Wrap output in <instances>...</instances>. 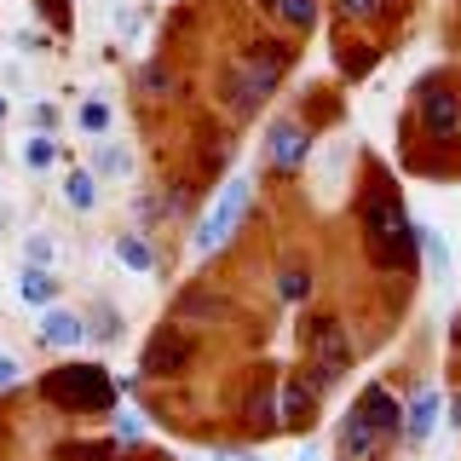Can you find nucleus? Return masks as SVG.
Masks as SVG:
<instances>
[{"label": "nucleus", "mask_w": 461, "mask_h": 461, "mask_svg": "<svg viewBox=\"0 0 461 461\" xmlns=\"http://www.w3.org/2000/svg\"><path fill=\"white\" fill-rule=\"evenodd\" d=\"M357 242L364 259L381 277L410 283L421 271V225L410 220V202H403L398 173L381 156H364V185H357Z\"/></svg>", "instance_id": "nucleus-1"}, {"label": "nucleus", "mask_w": 461, "mask_h": 461, "mask_svg": "<svg viewBox=\"0 0 461 461\" xmlns=\"http://www.w3.org/2000/svg\"><path fill=\"white\" fill-rule=\"evenodd\" d=\"M294 64H300V41L277 35V29L249 35L242 47H230L220 58V69H213V104L225 110L230 127H249V122H259V110L283 93V81L294 76Z\"/></svg>", "instance_id": "nucleus-2"}, {"label": "nucleus", "mask_w": 461, "mask_h": 461, "mask_svg": "<svg viewBox=\"0 0 461 461\" xmlns=\"http://www.w3.org/2000/svg\"><path fill=\"white\" fill-rule=\"evenodd\" d=\"M410 144H461V69L438 64L410 86V104L398 115V150Z\"/></svg>", "instance_id": "nucleus-3"}, {"label": "nucleus", "mask_w": 461, "mask_h": 461, "mask_svg": "<svg viewBox=\"0 0 461 461\" xmlns=\"http://www.w3.org/2000/svg\"><path fill=\"white\" fill-rule=\"evenodd\" d=\"M300 357H306L300 375L329 398L357 364V340H352V329H346V317L340 312H306L300 317Z\"/></svg>", "instance_id": "nucleus-4"}, {"label": "nucleus", "mask_w": 461, "mask_h": 461, "mask_svg": "<svg viewBox=\"0 0 461 461\" xmlns=\"http://www.w3.org/2000/svg\"><path fill=\"white\" fill-rule=\"evenodd\" d=\"M254 185H259V173H225V179L213 185V196L202 202V213L191 225V254L196 259H213L237 242V230L249 225V213H254Z\"/></svg>", "instance_id": "nucleus-5"}, {"label": "nucleus", "mask_w": 461, "mask_h": 461, "mask_svg": "<svg viewBox=\"0 0 461 461\" xmlns=\"http://www.w3.org/2000/svg\"><path fill=\"white\" fill-rule=\"evenodd\" d=\"M41 398H47L52 410H64V415H110L115 403H122V386H115V375L104 364L69 357V364L41 375Z\"/></svg>", "instance_id": "nucleus-6"}, {"label": "nucleus", "mask_w": 461, "mask_h": 461, "mask_svg": "<svg viewBox=\"0 0 461 461\" xmlns=\"http://www.w3.org/2000/svg\"><path fill=\"white\" fill-rule=\"evenodd\" d=\"M312 150H317V127L300 110H283L259 127V173L266 179H300L312 167Z\"/></svg>", "instance_id": "nucleus-7"}, {"label": "nucleus", "mask_w": 461, "mask_h": 461, "mask_svg": "<svg viewBox=\"0 0 461 461\" xmlns=\"http://www.w3.org/2000/svg\"><path fill=\"white\" fill-rule=\"evenodd\" d=\"M202 357V335L185 323H162L139 352V381H185Z\"/></svg>", "instance_id": "nucleus-8"}, {"label": "nucleus", "mask_w": 461, "mask_h": 461, "mask_svg": "<svg viewBox=\"0 0 461 461\" xmlns=\"http://www.w3.org/2000/svg\"><path fill=\"white\" fill-rule=\"evenodd\" d=\"M277 386H283V375L271 369V364H259L249 375V386H242V398H237V427L249 432V438H277V432H283Z\"/></svg>", "instance_id": "nucleus-9"}, {"label": "nucleus", "mask_w": 461, "mask_h": 461, "mask_svg": "<svg viewBox=\"0 0 461 461\" xmlns=\"http://www.w3.org/2000/svg\"><path fill=\"white\" fill-rule=\"evenodd\" d=\"M410 6L415 0H329L340 29H357V35H375V41H386L398 23H410Z\"/></svg>", "instance_id": "nucleus-10"}, {"label": "nucleus", "mask_w": 461, "mask_h": 461, "mask_svg": "<svg viewBox=\"0 0 461 461\" xmlns=\"http://www.w3.org/2000/svg\"><path fill=\"white\" fill-rule=\"evenodd\" d=\"M352 410L364 415V427L386 444V450H398V444H403V398L386 381H364V386H357V398H352Z\"/></svg>", "instance_id": "nucleus-11"}, {"label": "nucleus", "mask_w": 461, "mask_h": 461, "mask_svg": "<svg viewBox=\"0 0 461 461\" xmlns=\"http://www.w3.org/2000/svg\"><path fill=\"white\" fill-rule=\"evenodd\" d=\"M230 317V294L225 288H208V283H185L179 288V300H173V312H167V323H185V329H213V323H225Z\"/></svg>", "instance_id": "nucleus-12"}, {"label": "nucleus", "mask_w": 461, "mask_h": 461, "mask_svg": "<svg viewBox=\"0 0 461 461\" xmlns=\"http://www.w3.org/2000/svg\"><path fill=\"white\" fill-rule=\"evenodd\" d=\"M335 76L340 81H364L381 69V58H386V41H375V35H357V29H340L335 23Z\"/></svg>", "instance_id": "nucleus-13"}, {"label": "nucleus", "mask_w": 461, "mask_h": 461, "mask_svg": "<svg viewBox=\"0 0 461 461\" xmlns=\"http://www.w3.org/2000/svg\"><path fill=\"white\" fill-rule=\"evenodd\" d=\"M249 12L259 23H271L277 35H288V41L312 35V29L323 23V0H249Z\"/></svg>", "instance_id": "nucleus-14"}, {"label": "nucleus", "mask_w": 461, "mask_h": 461, "mask_svg": "<svg viewBox=\"0 0 461 461\" xmlns=\"http://www.w3.org/2000/svg\"><path fill=\"white\" fill-rule=\"evenodd\" d=\"M277 410H283V432H300V438H312V427H317V410H323V393L306 381V375H283V386H277Z\"/></svg>", "instance_id": "nucleus-15"}, {"label": "nucleus", "mask_w": 461, "mask_h": 461, "mask_svg": "<svg viewBox=\"0 0 461 461\" xmlns=\"http://www.w3.org/2000/svg\"><path fill=\"white\" fill-rule=\"evenodd\" d=\"M438 415H444V393L432 381H415L410 398H403V450H421L438 432Z\"/></svg>", "instance_id": "nucleus-16"}, {"label": "nucleus", "mask_w": 461, "mask_h": 461, "mask_svg": "<svg viewBox=\"0 0 461 461\" xmlns=\"http://www.w3.org/2000/svg\"><path fill=\"white\" fill-rule=\"evenodd\" d=\"M335 456H340V461H386L393 450H386V444L364 427V415H357L352 403H346L340 421H335Z\"/></svg>", "instance_id": "nucleus-17"}, {"label": "nucleus", "mask_w": 461, "mask_h": 461, "mask_svg": "<svg viewBox=\"0 0 461 461\" xmlns=\"http://www.w3.org/2000/svg\"><path fill=\"white\" fill-rule=\"evenodd\" d=\"M237 162V133H230V127H220V133H202L196 139V179L202 185H213V179H225V167Z\"/></svg>", "instance_id": "nucleus-18"}, {"label": "nucleus", "mask_w": 461, "mask_h": 461, "mask_svg": "<svg viewBox=\"0 0 461 461\" xmlns=\"http://www.w3.org/2000/svg\"><path fill=\"white\" fill-rule=\"evenodd\" d=\"M86 340V317L76 306H47L41 312V346H52V352H76Z\"/></svg>", "instance_id": "nucleus-19"}, {"label": "nucleus", "mask_w": 461, "mask_h": 461, "mask_svg": "<svg viewBox=\"0 0 461 461\" xmlns=\"http://www.w3.org/2000/svg\"><path fill=\"white\" fill-rule=\"evenodd\" d=\"M110 254L122 259L127 271H139V277H156L162 271V254H156V242H150V230H115V242H110Z\"/></svg>", "instance_id": "nucleus-20"}, {"label": "nucleus", "mask_w": 461, "mask_h": 461, "mask_svg": "<svg viewBox=\"0 0 461 461\" xmlns=\"http://www.w3.org/2000/svg\"><path fill=\"white\" fill-rule=\"evenodd\" d=\"M179 93H185V76L173 69V58H167V52H156L150 64L139 69V98H150V104H173Z\"/></svg>", "instance_id": "nucleus-21"}, {"label": "nucleus", "mask_w": 461, "mask_h": 461, "mask_svg": "<svg viewBox=\"0 0 461 461\" xmlns=\"http://www.w3.org/2000/svg\"><path fill=\"white\" fill-rule=\"evenodd\" d=\"M271 288H277L283 306H300V312H306V306H312V294H317V271H312V259H283L277 277H271Z\"/></svg>", "instance_id": "nucleus-22"}, {"label": "nucleus", "mask_w": 461, "mask_h": 461, "mask_svg": "<svg viewBox=\"0 0 461 461\" xmlns=\"http://www.w3.org/2000/svg\"><path fill=\"white\" fill-rule=\"evenodd\" d=\"M86 167H93L98 185H104V179H133L139 156L127 150V144H115V139H98V144H93V162H86Z\"/></svg>", "instance_id": "nucleus-23"}, {"label": "nucleus", "mask_w": 461, "mask_h": 461, "mask_svg": "<svg viewBox=\"0 0 461 461\" xmlns=\"http://www.w3.org/2000/svg\"><path fill=\"white\" fill-rule=\"evenodd\" d=\"M58 294H64L58 271H41V266H23V271H18V300H23V306L47 312V306H58Z\"/></svg>", "instance_id": "nucleus-24"}, {"label": "nucleus", "mask_w": 461, "mask_h": 461, "mask_svg": "<svg viewBox=\"0 0 461 461\" xmlns=\"http://www.w3.org/2000/svg\"><path fill=\"white\" fill-rule=\"evenodd\" d=\"M58 196H64V208L93 213V208H98V179H93V167H64V179H58Z\"/></svg>", "instance_id": "nucleus-25"}, {"label": "nucleus", "mask_w": 461, "mask_h": 461, "mask_svg": "<svg viewBox=\"0 0 461 461\" xmlns=\"http://www.w3.org/2000/svg\"><path fill=\"white\" fill-rule=\"evenodd\" d=\"M18 156H23L29 173H52L58 162H64V144H58V133H29Z\"/></svg>", "instance_id": "nucleus-26"}, {"label": "nucleus", "mask_w": 461, "mask_h": 461, "mask_svg": "<svg viewBox=\"0 0 461 461\" xmlns=\"http://www.w3.org/2000/svg\"><path fill=\"white\" fill-rule=\"evenodd\" d=\"M421 259H427L432 277H450V271H456V249H450V237H444V230H432V225H421Z\"/></svg>", "instance_id": "nucleus-27"}, {"label": "nucleus", "mask_w": 461, "mask_h": 461, "mask_svg": "<svg viewBox=\"0 0 461 461\" xmlns=\"http://www.w3.org/2000/svg\"><path fill=\"white\" fill-rule=\"evenodd\" d=\"M29 6L41 12V23H47L52 41H69V35H76V0H29Z\"/></svg>", "instance_id": "nucleus-28"}, {"label": "nucleus", "mask_w": 461, "mask_h": 461, "mask_svg": "<svg viewBox=\"0 0 461 461\" xmlns=\"http://www.w3.org/2000/svg\"><path fill=\"white\" fill-rule=\"evenodd\" d=\"M76 127H81V133L86 139H110V127H115V110L104 104V98H81V104H76Z\"/></svg>", "instance_id": "nucleus-29"}, {"label": "nucleus", "mask_w": 461, "mask_h": 461, "mask_svg": "<svg viewBox=\"0 0 461 461\" xmlns=\"http://www.w3.org/2000/svg\"><path fill=\"white\" fill-rule=\"evenodd\" d=\"M81 317H86V340H98V346L122 340V312L110 300H93V312H81Z\"/></svg>", "instance_id": "nucleus-30"}, {"label": "nucleus", "mask_w": 461, "mask_h": 461, "mask_svg": "<svg viewBox=\"0 0 461 461\" xmlns=\"http://www.w3.org/2000/svg\"><path fill=\"white\" fill-rule=\"evenodd\" d=\"M110 438L122 444V450H139V444H144V415L127 410V403H115V410H110Z\"/></svg>", "instance_id": "nucleus-31"}, {"label": "nucleus", "mask_w": 461, "mask_h": 461, "mask_svg": "<svg viewBox=\"0 0 461 461\" xmlns=\"http://www.w3.org/2000/svg\"><path fill=\"white\" fill-rule=\"evenodd\" d=\"M122 444L115 438H81V444H58V461H115Z\"/></svg>", "instance_id": "nucleus-32"}, {"label": "nucleus", "mask_w": 461, "mask_h": 461, "mask_svg": "<svg viewBox=\"0 0 461 461\" xmlns=\"http://www.w3.org/2000/svg\"><path fill=\"white\" fill-rule=\"evenodd\" d=\"M23 266H41V271L58 266V242L47 237V230H29L23 237Z\"/></svg>", "instance_id": "nucleus-33"}, {"label": "nucleus", "mask_w": 461, "mask_h": 461, "mask_svg": "<svg viewBox=\"0 0 461 461\" xmlns=\"http://www.w3.org/2000/svg\"><path fill=\"white\" fill-rule=\"evenodd\" d=\"M29 127H35V133H58V104L52 98H35V104H29Z\"/></svg>", "instance_id": "nucleus-34"}, {"label": "nucleus", "mask_w": 461, "mask_h": 461, "mask_svg": "<svg viewBox=\"0 0 461 461\" xmlns=\"http://www.w3.org/2000/svg\"><path fill=\"white\" fill-rule=\"evenodd\" d=\"M18 381H23V364H18L12 352H0V393H12Z\"/></svg>", "instance_id": "nucleus-35"}, {"label": "nucleus", "mask_w": 461, "mask_h": 461, "mask_svg": "<svg viewBox=\"0 0 461 461\" xmlns=\"http://www.w3.org/2000/svg\"><path fill=\"white\" fill-rule=\"evenodd\" d=\"M18 47H23V52H52L58 41L47 35V29H23V35H18Z\"/></svg>", "instance_id": "nucleus-36"}, {"label": "nucleus", "mask_w": 461, "mask_h": 461, "mask_svg": "<svg viewBox=\"0 0 461 461\" xmlns=\"http://www.w3.org/2000/svg\"><path fill=\"white\" fill-rule=\"evenodd\" d=\"M213 461H266L259 450H242V444H213Z\"/></svg>", "instance_id": "nucleus-37"}, {"label": "nucleus", "mask_w": 461, "mask_h": 461, "mask_svg": "<svg viewBox=\"0 0 461 461\" xmlns=\"http://www.w3.org/2000/svg\"><path fill=\"white\" fill-rule=\"evenodd\" d=\"M444 415H450V427L461 432V386H456V393H450V398H444Z\"/></svg>", "instance_id": "nucleus-38"}, {"label": "nucleus", "mask_w": 461, "mask_h": 461, "mask_svg": "<svg viewBox=\"0 0 461 461\" xmlns=\"http://www.w3.org/2000/svg\"><path fill=\"white\" fill-rule=\"evenodd\" d=\"M300 461H323V444H317V438H300Z\"/></svg>", "instance_id": "nucleus-39"}, {"label": "nucleus", "mask_w": 461, "mask_h": 461, "mask_svg": "<svg viewBox=\"0 0 461 461\" xmlns=\"http://www.w3.org/2000/svg\"><path fill=\"white\" fill-rule=\"evenodd\" d=\"M450 352H461V312L450 317Z\"/></svg>", "instance_id": "nucleus-40"}, {"label": "nucleus", "mask_w": 461, "mask_h": 461, "mask_svg": "<svg viewBox=\"0 0 461 461\" xmlns=\"http://www.w3.org/2000/svg\"><path fill=\"white\" fill-rule=\"evenodd\" d=\"M6 110H12V104H6V98H0V122H6Z\"/></svg>", "instance_id": "nucleus-41"}, {"label": "nucleus", "mask_w": 461, "mask_h": 461, "mask_svg": "<svg viewBox=\"0 0 461 461\" xmlns=\"http://www.w3.org/2000/svg\"><path fill=\"white\" fill-rule=\"evenodd\" d=\"M0 225H6V208H0Z\"/></svg>", "instance_id": "nucleus-42"}]
</instances>
